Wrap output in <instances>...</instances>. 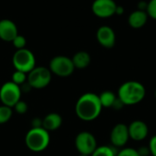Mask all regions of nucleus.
<instances>
[{
    "instance_id": "5701e85b",
    "label": "nucleus",
    "mask_w": 156,
    "mask_h": 156,
    "mask_svg": "<svg viewBox=\"0 0 156 156\" xmlns=\"http://www.w3.org/2000/svg\"><path fill=\"white\" fill-rule=\"evenodd\" d=\"M15 112L17 113V114H25L27 110H28V106H27V103L24 101H21L19 100L16 104L15 106L13 107Z\"/></svg>"
},
{
    "instance_id": "1a4fd4ad",
    "label": "nucleus",
    "mask_w": 156,
    "mask_h": 156,
    "mask_svg": "<svg viewBox=\"0 0 156 156\" xmlns=\"http://www.w3.org/2000/svg\"><path fill=\"white\" fill-rule=\"evenodd\" d=\"M130 140L128 125L125 123H117L113 126L110 133V141L112 146L117 149L123 148Z\"/></svg>"
},
{
    "instance_id": "9b49d317",
    "label": "nucleus",
    "mask_w": 156,
    "mask_h": 156,
    "mask_svg": "<svg viewBox=\"0 0 156 156\" xmlns=\"http://www.w3.org/2000/svg\"><path fill=\"white\" fill-rule=\"evenodd\" d=\"M97 41L105 48H112L116 43V35L114 30L109 26H101L96 32Z\"/></svg>"
},
{
    "instance_id": "f257e3e1",
    "label": "nucleus",
    "mask_w": 156,
    "mask_h": 156,
    "mask_svg": "<svg viewBox=\"0 0 156 156\" xmlns=\"http://www.w3.org/2000/svg\"><path fill=\"white\" fill-rule=\"evenodd\" d=\"M102 109L99 95L93 92L82 94L78 99L75 105L76 114L83 122H92L96 120L101 115Z\"/></svg>"
},
{
    "instance_id": "ddd939ff",
    "label": "nucleus",
    "mask_w": 156,
    "mask_h": 156,
    "mask_svg": "<svg viewBox=\"0 0 156 156\" xmlns=\"http://www.w3.org/2000/svg\"><path fill=\"white\" fill-rule=\"evenodd\" d=\"M18 35L16 25L10 19L0 20V38L6 42L12 40Z\"/></svg>"
},
{
    "instance_id": "423d86ee",
    "label": "nucleus",
    "mask_w": 156,
    "mask_h": 156,
    "mask_svg": "<svg viewBox=\"0 0 156 156\" xmlns=\"http://www.w3.org/2000/svg\"><path fill=\"white\" fill-rule=\"evenodd\" d=\"M48 69L52 74H55L61 78L70 76L75 70V67L71 58L66 56L54 57L49 61Z\"/></svg>"
},
{
    "instance_id": "f3484780",
    "label": "nucleus",
    "mask_w": 156,
    "mask_h": 156,
    "mask_svg": "<svg viewBox=\"0 0 156 156\" xmlns=\"http://www.w3.org/2000/svg\"><path fill=\"white\" fill-rule=\"evenodd\" d=\"M99 98L102 108H112L118 97L114 92L111 90H104L99 95Z\"/></svg>"
},
{
    "instance_id": "412c9836",
    "label": "nucleus",
    "mask_w": 156,
    "mask_h": 156,
    "mask_svg": "<svg viewBox=\"0 0 156 156\" xmlns=\"http://www.w3.org/2000/svg\"><path fill=\"white\" fill-rule=\"evenodd\" d=\"M12 44L13 46L17 49H22V48H25L26 47V44H27V39L24 36L22 35H17L13 40H12Z\"/></svg>"
},
{
    "instance_id": "bb28decb",
    "label": "nucleus",
    "mask_w": 156,
    "mask_h": 156,
    "mask_svg": "<svg viewBox=\"0 0 156 156\" xmlns=\"http://www.w3.org/2000/svg\"><path fill=\"white\" fill-rule=\"evenodd\" d=\"M43 125V121L39 118H34L31 122V128H40Z\"/></svg>"
},
{
    "instance_id": "7ed1b4c3",
    "label": "nucleus",
    "mask_w": 156,
    "mask_h": 156,
    "mask_svg": "<svg viewBox=\"0 0 156 156\" xmlns=\"http://www.w3.org/2000/svg\"><path fill=\"white\" fill-rule=\"evenodd\" d=\"M50 142L49 133L43 127L31 128L26 134L25 143L27 147L35 153L43 152L48 148Z\"/></svg>"
},
{
    "instance_id": "aec40b11",
    "label": "nucleus",
    "mask_w": 156,
    "mask_h": 156,
    "mask_svg": "<svg viewBox=\"0 0 156 156\" xmlns=\"http://www.w3.org/2000/svg\"><path fill=\"white\" fill-rule=\"evenodd\" d=\"M27 80V74L19 70H16L13 74H12V78H11V81L14 82L15 84L21 86L24 83H26Z\"/></svg>"
},
{
    "instance_id": "39448f33",
    "label": "nucleus",
    "mask_w": 156,
    "mask_h": 156,
    "mask_svg": "<svg viewBox=\"0 0 156 156\" xmlns=\"http://www.w3.org/2000/svg\"><path fill=\"white\" fill-rule=\"evenodd\" d=\"M52 73L48 68L35 67L30 72L27 73V82L32 89L40 90L46 88L51 81Z\"/></svg>"
},
{
    "instance_id": "dca6fc26",
    "label": "nucleus",
    "mask_w": 156,
    "mask_h": 156,
    "mask_svg": "<svg viewBox=\"0 0 156 156\" xmlns=\"http://www.w3.org/2000/svg\"><path fill=\"white\" fill-rule=\"evenodd\" d=\"M71 60L73 62L75 69H86L87 67H89V65L90 64V61H91V58L88 52L79 51L74 54Z\"/></svg>"
},
{
    "instance_id": "4be33fe9",
    "label": "nucleus",
    "mask_w": 156,
    "mask_h": 156,
    "mask_svg": "<svg viewBox=\"0 0 156 156\" xmlns=\"http://www.w3.org/2000/svg\"><path fill=\"white\" fill-rule=\"evenodd\" d=\"M116 156H139L137 149L132 147H123L118 150Z\"/></svg>"
},
{
    "instance_id": "f8f14e48",
    "label": "nucleus",
    "mask_w": 156,
    "mask_h": 156,
    "mask_svg": "<svg viewBox=\"0 0 156 156\" xmlns=\"http://www.w3.org/2000/svg\"><path fill=\"white\" fill-rule=\"evenodd\" d=\"M129 136L130 139L141 142L146 139L149 134V127L144 121L141 120H134L128 125Z\"/></svg>"
},
{
    "instance_id": "c85d7f7f",
    "label": "nucleus",
    "mask_w": 156,
    "mask_h": 156,
    "mask_svg": "<svg viewBox=\"0 0 156 156\" xmlns=\"http://www.w3.org/2000/svg\"><path fill=\"white\" fill-rule=\"evenodd\" d=\"M123 13H124V8H123V6L118 5H117L116 10H115V15H117V16H122Z\"/></svg>"
},
{
    "instance_id": "4468645a",
    "label": "nucleus",
    "mask_w": 156,
    "mask_h": 156,
    "mask_svg": "<svg viewBox=\"0 0 156 156\" xmlns=\"http://www.w3.org/2000/svg\"><path fill=\"white\" fill-rule=\"evenodd\" d=\"M148 15L146 11L137 9L135 11H133L128 17V23L131 27L134 29H139L144 27V25L147 23L148 20Z\"/></svg>"
},
{
    "instance_id": "6ab92c4d",
    "label": "nucleus",
    "mask_w": 156,
    "mask_h": 156,
    "mask_svg": "<svg viewBox=\"0 0 156 156\" xmlns=\"http://www.w3.org/2000/svg\"><path fill=\"white\" fill-rule=\"evenodd\" d=\"M12 114V108L5 105H0V124L7 122L11 119Z\"/></svg>"
},
{
    "instance_id": "a211bd4d",
    "label": "nucleus",
    "mask_w": 156,
    "mask_h": 156,
    "mask_svg": "<svg viewBox=\"0 0 156 156\" xmlns=\"http://www.w3.org/2000/svg\"><path fill=\"white\" fill-rule=\"evenodd\" d=\"M118 150L112 145H101L95 149L90 156H116Z\"/></svg>"
},
{
    "instance_id": "cd10ccee",
    "label": "nucleus",
    "mask_w": 156,
    "mask_h": 156,
    "mask_svg": "<svg viewBox=\"0 0 156 156\" xmlns=\"http://www.w3.org/2000/svg\"><path fill=\"white\" fill-rule=\"evenodd\" d=\"M117 97H118V96H117ZM124 106H125V105L122 103V101L119 98H117L116 101H115V102H114V104H113V106H112V109H114V110H116V111H120V110H122Z\"/></svg>"
},
{
    "instance_id": "20e7f679",
    "label": "nucleus",
    "mask_w": 156,
    "mask_h": 156,
    "mask_svg": "<svg viewBox=\"0 0 156 156\" xmlns=\"http://www.w3.org/2000/svg\"><path fill=\"white\" fill-rule=\"evenodd\" d=\"M12 63L16 70L27 74L36 67V58L32 51L25 48L22 49H17L14 53Z\"/></svg>"
},
{
    "instance_id": "b1692460",
    "label": "nucleus",
    "mask_w": 156,
    "mask_h": 156,
    "mask_svg": "<svg viewBox=\"0 0 156 156\" xmlns=\"http://www.w3.org/2000/svg\"><path fill=\"white\" fill-rule=\"evenodd\" d=\"M146 13L148 16L156 20V0H150L147 3Z\"/></svg>"
},
{
    "instance_id": "c756f323",
    "label": "nucleus",
    "mask_w": 156,
    "mask_h": 156,
    "mask_svg": "<svg viewBox=\"0 0 156 156\" xmlns=\"http://www.w3.org/2000/svg\"><path fill=\"white\" fill-rule=\"evenodd\" d=\"M79 156H90V155H85V154H80Z\"/></svg>"
},
{
    "instance_id": "2eb2a0df",
    "label": "nucleus",
    "mask_w": 156,
    "mask_h": 156,
    "mask_svg": "<svg viewBox=\"0 0 156 156\" xmlns=\"http://www.w3.org/2000/svg\"><path fill=\"white\" fill-rule=\"evenodd\" d=\"M42 121H43L42 127L45 130H47L48 133L58 130L62 124V118L57 112H50L47 114L44 117V119H42Z\"/></svg>"
},
{
    "instance_id": "0eeeda50",
    "label": "nucleus",
    "mask_w": 156,
    "mask_h": 156,
    "mask_svg": "<svg viewBox=\"0 0 156 156\" xmlns=\"http://www.w3.org/2000/svg\"><path fill=\"white\" fill-rule=\"evenodd\" d=\"M20 87L12 81L5 82L0 88V101L3 105L13 108L21 98Z\"/></svg>"
},
{
    "instance_id": "6e6552de",
    "label": "nucleus",
    "mask_w": 156,
    "mask_h": 156,
    "mask_svg": "<svg viewBox=\"0 0 156 156\" xmlns=\"http://www.w3.org/2000/svg\"><path fill=\"white\" fill-rule=\"evenodd\" d=\"M75 147L80 154L90 156L98 147L97 140L91 133L80 132L75 138Z\"/></svg>"
},
{
    "instance_id": "7c9ffc66",
    "label": "nucleus",
    "mask_w": 156,
    "mask_h": 156,
    "mask_svg": "<svg viewBox=\"0 0 156 156\" xmlns=\"http://www.w3.org/2000/svg\"><path fill=\"white\" fill-rule=\"evenodd\" d=\"M154 97H155V99H156V90H155V91H154Z\"/></svg>"
},
{
    "instance_id": "9d476101",
    "label": "nucleus",
    "mask_w": 156,
    "mask_h": 156,
    "mask_svg": "<svg viewBox=\"0 0 156 156\" xmlns=\"http://www.w3.org/2000/svg\"><path fill=\"white\" fill-rule=\"evenodd\" d=\"M117 4L114 0H94L91 5L92 13L100 18H108L115 15Z\"/></svg>"
},
{
    "instance_id": "f03ea898",
    "label": "nucleus",
    "mask_w": 156,
    "mask_h": 156,
    "mask_svg": "<svg viewBox=\"0 0 156 156\" xmlns=\"http://www.w3.org/2000/svg\"><path fill=\"white\" fill-rule=\"evenodd\" d=\"M146 94L145 87L136 80L123 82L118 89L117 96L125 106H133L144 101Z\"/></svg>"
},
{
    "instance_id": "a878e982",
    "label": "nucleus",
    "mask_w": 156,
    "mask_h": 156,
    "mask_svg": "<svg viewBox=\"0 0 156 156\" xmlns=\"http://www.w3.org/2000/svg\"><path fill=\"white\" fill-rule=\"evenodd\" d=\"M137 152L139 154V156H150V149L148 146H141L137 149Z\"/></svg>"
},
{
    "instance_id": "393cba45",
    "label": "nucleus",
    "mask_w": 156,
    "mask_h": 156,
    "mask_svg": "<svg viewBox=\"0 0 156 156\" xmlns=\"http://www.w3.org/2000/svg\"><path fill=\"white\" fill-rule=\"evenodd\" d=\"M149 149H150V153L152 156H156V135H154L150 142H149V145H148Z\"/></svg>"
}]
</instances>
